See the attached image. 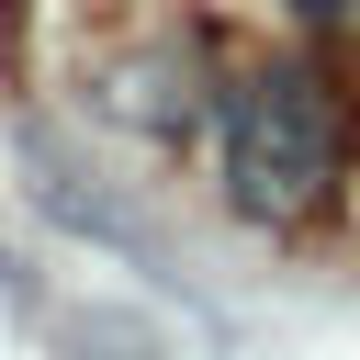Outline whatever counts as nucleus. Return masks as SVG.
Here are the masks:
<instances>
[{
  "mask_svg": "<svg viewBox=\"0 0 360 360\" xmlns=\"http://www.w3.org/2000/svg\"><path fill=\"white\" fill-rule=\"evenodd\" d=\"M349 180V90L338 68L315 56H259L236 90H225V191L248 225L292 236L338 202Z\"/></svg>",
  "mask_w": 360,
  "mask_h": 360,
  "instance_id": "f257e3e1",
  "label": "nucleus"
},
{
  "mask_svg": "<svg viewBox=\"0 0 360 360\" xmlns=\"http://www.w3.org/2000/svg\"><path fill=\"white\" fill-rule=\"evenodd\" d=\"M90 90H101V112H112V124L180 135V124L214 101V45H202V34H146V45L101 56V68H90Z\"/></svg>",
  "mask_w": 360,
  "mask_h": 360,
  "instance_id": "f03ea898",
  "label": "nucleus"
},
{
  "mask_svg": "<svg viewBox=\"0 0 360 360\" xmlns=\"http://www.w3.org/2000/svg\"><path fill=\"white\" fill-rule=\"evenodd\" d=\"M34 202H45L56 225H79V236H101V248H124V259H135L146 281H169V292H180V270H169V248H158V236H146V225H135V214H124V202H112V191H101L90 169H79V158H56V146H34Z\"/></svg>",
  "mask_w": 360,
  "mask_h": 360,
  "instance_id": "7ed1b4c3",
  "label": "nucleus"
},
{
  "mask_svg": "<svg viewBox=\"0 0 360 360\" xmlns=\"http://www.w3.org/2000/svg\"><path fill=\"white\" fill-rule=\"evenodd\" d=\"M292 11H315V22H338V11H349V0H292Z\"/></svg>",
  "mask_w": 360,
  "mask_h": 360,
  "instance_id": "39448f33",
  "label": "nucleus"
},
{
  "mask_svg": "<svg viewBox=\"0 0 360 360\" xmlns=\"http://www.w3.org/2000/svg\"><path fill=\"white\" fill-rule=\"evenodd\" d=\"M45 349L56 360H169L158 326H135V304H45Z\"/></svg>",
  "mask_w": 360,
  "mask_h": 360,
  "instance_id": "20e7f679",
  "label": "nucleus"
}]
</instances>
